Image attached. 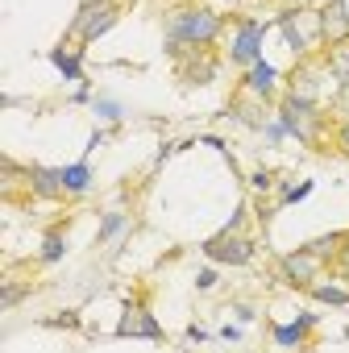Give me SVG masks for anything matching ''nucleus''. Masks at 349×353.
I'll return each mask as SVG.
<instances>
[{"label":"nucleus","instance_id":"nucleus-5","mask_svg":"<svg viewBox=\"0 0 349 353\" xmlns=\"http://www.w3.org/2000/svg\"><path fill=\"white\" fill-rule=\"evenodd\" d=\"M316 30H320V38H328V42H349V9H345V0L320 5Z\"/></svg>","mask_w":349,"mask_h":353},{"label":"nucleus","instance_id":"nucleus-18","mask_svg":"<svg viewBox=\"0 0 349 353\" xmlns=\"http://www.w3.org/2000/svg\"><path fill=\"white\" fill-rule=\"evenodd\" d=\"M17 295H21V287H17V283H9V287H5V307H13V303H17Z\"/></svg>","mask_w":349,"mask_h":353},{"label":"nucleus","instance_id":"nucleus-20","mask_svg":"<svg viewBox=\"0 0 349 353\" xmlns=\"http://www.w3.org/2000/svg\"><path fill=\"white\" fill-rule=\"evenodd\" d=\"M341 266H345V270H341V274H345V279H349V241H345V250H341Z\"/></svg>","mask_w":349,"mask_h":353},{"label":"nucleus","instance_id":"nucleus-2","mask_svg":"<svg viewBox=\"0 0 349 353\" xmlns=\"http://www.w3.org/2000/svg\"><path fill=\"white\" fill-rule=\"evenodd\" d=\"M121 13H125V0H88L71 26V38H79V46H88V42L104 38L121 21Z\"/></svg>","mask_w":349,"mask_h":353},{"label":"nucleus","instance_id":"nucleus-6","mask_svg":"<svg viewBox=\"0 0 349 353\" xmlns=\"http://www.w3.org/2000/svg\"><path fill=\"white\" fill-rule=\"evenodd\" d=\"M117 336H141V341H158L162 336V328H158V320L141 307V303H129L125 307V316H121V324H117Z\"/></svg>","mask_w":349,"mask_h":353},{"label":"nucleus","instance_id":"nucleus-7","mask_svg":"<svg viewBox=\"0 0 349 353\" xmlns=\"http://www.w3.org/2000/svg\"><path fill=\"white\" fill-rule=\"evenodd\" d=\"M320 266H316V254L312 250H299V254H287L283 262H279V274L287 279V283H295V287H303V283H312V274H316Z\"/></svg>","mask_w":349,"mask_h":353},{"label":"nucleus","instance_id":"nucleus-12","mask_svg":"<svg viewBox=\"0 0 349 353\" xmlns=\"http://www.w3.org/2000/svg\"><path fill=\"white\" fill-rule=\"evenodd\" d=\"M63 183H67V192H83V188L92 183V166H88V162L67 166V170H63Z\"/></svg>","mask_w":349,"mask_h":353},{"label":"nucleus","instance_id":"nucleus-19","mask_svg":"<svg viewBox=\"0 0 349 353\" xmlns=\"http://www.w3.org/2000/svg\"><path fill=\"white\" fill-rule=\"evenodd\" d=\"M96 112H100V117H121V108H117V104H96Z\"/></svg>","mask_w":349,"mask_h":353},{"label":"nucleus","instance_id":"nucleus-11","mask_svg":"<svg viewBox=\"0 0 349 353\" xmlns=\"http://www.w3.org/2000/svg\"><path fill=\"white\" fill-rule=\"evenodd\" d=\"M270 83H275V67H266L262 59L254 63V71H250V79H246V88L250 92H258V96H266L270 92Z\"/></svg>","mask_w":349,"mask_h":353},{"label":"nucleus","instance_id":"nucleus-13","mask_svg":"<svg viewBox=\"0 0 349 353\" xmlns=\"http://www.w3.org/2000/svg\"><path fill=\"white\" fill-rule=\"evenodd\" d=\"M50 59L63 67V75H67V79H79V75H83V63H79V54H71L67 46H54V50H50Z\"/></svg>","mask_w":349,"mask_h":353},{"label":"nucleus","instance_id":"nucleus-1","mask_svg":"<svg viewBox=\"0 0 349 353\" xmlns=\"http://www.w3.org/2000/svg\"><path fill=\"white\" fill-rule=\"evenodd\" d=\"M221 34V17L204 5H192V9H179L170 13L166 21V50H208L212 38Z\"/></svg>","mask_w":349,"mask_h":353},{"label":"nucleus","instance_id":"nucleus-9","mask_svg":"<svg viewBox=\"0 0 349 353\" xmlns=\"http://www.w3.org/2000/svg\"><path fill=\"white\" fill-rule=\"evenodd\" d=\"M30 183H34V196L38 200H59L67 192L63 170H50V166H30Z\"/></svg>","mask_w":349,"mask_h":353},{"label":"nucleus","instance_id":"nucleus-8","mask_svg":"<svg viewBox=\"0 0 349 353\" xmlns=\"http://www.w3.org/2000/svg\"><path fill=\"white\" fill-rule=\"evenodd\" d=\"M258 46H262V26L258 21H241L237 26V42H233V59L237 63H258Z\"/></svg>","mask_w":349,"mask_h":353},{"label":"nucleus","instance_id":"nucleus-10","mask_svg":"<svg viewBox=\"0 0 349 353\" xmlns=\"http://www.w3.org/2000/svg\"><path fill=\"white\" fill-rule=\"evenodd\" d=\"M312 324H316V316H299L291 328H287V324H279V328H275V341H279V345H299V341H303V332H308Z\"/></svg>","mask_w":349,"mask_h":353},{"label":"nucleus","instance_id":"nucleus-15","mask_svg":"<svg viewBox=\"0 0 349 353\" xmlns=\"http://www.w3.org/2000/svg\"><path fill=\"white\" fill-rule=\"evenodd\" d=\"M59 258H63V229L46 233V241H42V262H59Z\"/></svg>","mask_w":349,"mask_h":353},{"label":"nucleus","instance_id":"nucleus-16","mask_svg":"<svg viewBox=\"0 0 349 353\" xmlns=\"http://www.w3.org/2000/svg\"><path fill=\"white\" fill-rule=\"evenodd\" d=\"M312 295H316V299H324V303H349V295H345V291H337V287H316Z\"/></svg>","mask_w":349,"mask_h":353},{"label":"nucleus","instance_id":"nucleus-3","mask_svg":"<svg viewBox=\"0 0 349 353\" xmlns=\"http://www.w3.org/2000/svg\"><path fill=\"white\" fill-rule=\"evenodd\" d=\"M279 117H283V129H291L299 141H316V133H320V104L316 100H308V96H291L283 108H279Z\"/></svg>","mask_w":349,"mask_h":353},{"label":"nucleus","instance_id":"nucleus-4","mask_svg":"<svg viewBox=\"0 0 349 353\" xmlns=\"http://www.w3.org/2000/svg\"><path fill=\"white\" fill-rule=\"evenodd\" d=\"M204 254L221 258V262H233V266H246L254 258V237H229V233H221V237L204 241Z\"/></svg>","mask_w":349,"mask_h":353},{"label":"nucleus","instance_id":"nucleus-17","mask_svg":"<svg viewBox=\"0 0 349 353\" xmlns=\"http://www.w3.org/2000/svg\"><path fill=\"white\" fill-rule=\"evenodd\" d=\"M337 46H341V50L332 54V71H337V75H349V46H345V42H337Z\"/></svg>","mask_w":349,"mask_h":353},{"label":"nucleus","instance_id":"nucleus-21","mask_svg":"<svg viewBox=\"0 0 349 353\" xmlns=\"http://www.w3.org/2000/svg\"><path fill=\"white\" fill-rule=\"evenodd\" d=\"M341 137H345V141H341V145H345V150H349V129H341Z\"/></svg>","mask_w":349,"mask_h":353},{"label":"nucleus","instance_id":"nucleus-14","mask_svg":"<svg viewBox=\"0 0 349 353\" xmlns=\"http://www.w3.org/2000/svg\"><path fill=\"white\" fill-rule=\"evenodd\" d=\"M129 229V221L121 216V212H108L104 221H100V241H117V233H125Z\"/></svg>","mask_w":349,"mask_h":353}]
</instances>
